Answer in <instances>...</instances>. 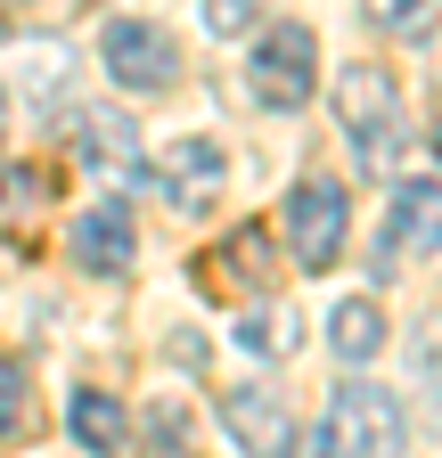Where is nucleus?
Instances as JSON below:
<instances>
[{
	"label": "nucleus",
	"mask_w": 442,
	"mask_h": 458,
	"mask_svg": "<svg viewBox=\"0 0 442 458\" xmlns=\"http://www.w3.org/2000/svg\"><path fill=\"white\" fill-rule=\"evenodd\" d=\"M385 246H394V254H442V181H402L394 189Z\"/></svg>",
	"instance_id": "nucleus-6"
},
{
	"label": "nucleus",
	"mask_w": 442,
	"mask_h": 458,
	"mask_svg": "<svg viewBox=\"0 0 442 458\" xmlns=\"http://www.w3.org/2000/svg\"><path fill=\"white\" fill-rule=\"evenodd\" d=\"M221 426L238 434V450H295V418L270 393H246V385L221 393Z\"/></svg>",
	"instance_id": "nucleus-7"
},
{
	"label": "nucleus",
	"mask_w": 442,
	"mask_h": 458,
	"mask_svg": "<svg viewBox=\"0 0 442 458\" xmlns=\"http://www.w3.org/2000/svg\"><path fill=\"white\" fill-rule=\"evenodd\" d=\"M336 114H344V131H353V164L369 172V181H394L402 172V90L385 66H344L336 74Z\"/></svg>",
	"instance_id": "nucleus-1"
},
{
	"label": "nucleus",
	"mask_w": 442,
	"mask_h": 458,
	"mask_svg": "<svg viewBox=\"0 0 442 458\" xmlns=\"http://www.w3.org/2000/svg\"><path fill=\"white\" fill-rule=\"evenodd\" d=\"M434 148H442V123H434Z\"/></svg>",
	"instance_id": "nucleus-20"
},
{
	"label": "nucleus",
	"mask_w": 442,
	"mask_h": 458,
	"mask_svg": "<svg viewBox=\"0 0 442 458\" xmlns=\"http://www.w3.org/2000/svg\"><path fill=\"white\" fill-rule=\"evenodd\" d=\"M238 344H246V352H295V319L279 303H254L246 327H238Z\"/></svg>",
	"instance_id": "nucleus-15"
},
{
	"label": "nucleus",
	"mask_w": 442,
	"mask_h": 458,
	"mask_svg": "<svg viewBox=\"0 0 442 458\" xmlns=\"http://www.w3.org/2000/svg\"><path fill=\"white\" fill-rule=\"evenodd\" d=\"M270 278V238L262 229H230V246H221L213 262H197V286L205 295H246V286Z\"/></svg>",
	"instance_id": "nucleus-8"
},
{
	"label": "nucleus",
	"mask_w": 442,
	"mask_h": 458,
	"mask_svg": "<svg viewBox=\"0 0 442 458\" xmlns=\"http://www.w3.org/2000/svg\"><path fill=\"white\" fill-rule=\"evenodd\" d=\"M66 426H74L82 450H123V442H132V410H123L115 393H98V385H82V393L66 401Z\"/></svg>",
	"instance_id": "nucleus-11"
},
{
	"label": "nucleus",
	"mask_w": 442,
	"mask_h": 458,
	"mask_svg": "<svg viewBox=\"0 0 442 458\" xmlns=\"http://www.w3.org/2000/svg\"><path fill=\"white\" fill-rule=\"evenodd\" d=\"M205 33H213V41L254 33V0H205Z\"/></svg>",
	"instance_id": "nucleus-16"
},
{
	"label": "nucleus",
	"mask_w": 442,
	"mask_h": 458,
	"mask_svg": "<svg viewBox=\"0 0 442 458\" xmlns=\"http://www.w3.org/2000/svg\"><path fill=\"white\" fill-rule=\"evenodd\" d=\"M327 344H336V360H377L385 352V311L369 295H344L327 311Z\"/></svg>",
	"instance_id": "nucleus-12"
},
{
	"label": "nucleus",
	"mask_w": 442,
	"mask_h": 458,
	"mask_svg": "<svg viewBox=\"0 0 442 458\" xmlns=\"http://www.w3.org/2000/svg\"><path fill=\"white\" fill-rule=\"evenodd\" d=\"M311 90H319V49H311V33L303 25H270L254 41V98L279 106V114H295V106H311Z\"/></svg>",
	"instance_id": "nucleus-4"
},
{
	"label": "nucleus",
	"mask_w": 442,
	"mask_h": 458,
	"mask_svg": "<svg viewBox=\"0 0 442 458\" xmlns=\"http://www.w3.org/2000/svg\"><path fill=\"white\" fill-rule=\"evenodd\" d=\"M98 57H106V74H115V90H140V98L181 82V41L164 25H148V17H115L98 33Z\"/></svg>",
	"instance_id": "nucleus-3"
},
{
	"label": "nucleus",
	"mask_w": 442,
	"mask_h": 458,
	"mask_svg": "<svg viewBox=\"0 0 442 458\" xmlns=\"http://www.w3.org/2000/svg\"><path fill=\"white\" fill-rule=\"evenodd\" d=\"M41 205H49V181L33 164H0V238H25V229L41 221Z\"/></svg>",
	"instance_id": "nucleus-13"
},
{
	"label": "nucleus",
	"mask_w": 442,
	"mask_h": 458,
	"mask_svg": "<svg viewBox=\"0 0 442 458\" xmlns=\"http://www.w3.org/2000/svg\"><path fill=\"white\" fill-rule=\"evenodd\" d=\"M344 229H353V197L336 181H303L287 197V246H295L303 270H327V262H336L344 254Z\"/></svg>",
	"instance_id": "nucleus-5"
},
{
	"label": "nucleus",
	"mask_w": 442,
	"mask_h": 458,
	"mask_svg": "<svg viewBox=\"0 0 442 458\" xmlns=\"http://www.w3.org/2000/svg\"><path fill=\"white\" fill-rule=\"evenodd\" d=\"M361 9L394 41H434V25H442V0H361Z\"/></svg>",
	"instance_id": "nucleus-14"
},
{
	"label": "nucleus",
	"mask_w": 442,
	"mask_h": 458,
	"mask_svg": "<svg viewBox=\"0 0 442 458\" xmlns=\"http://www.w3.org/2000/svg\"><path fill=\"white\" fill-rule=\"evenodd\" d=\"M74 262L98 270V278H115L132 262V221H123V205H98V213L74 221Z\"/></svg>",
	"instance_id": "nucleus-10"
},
{
	"label": "nucleus",
	"mask_w": 442,
	"mask_h": 458,
	"mask_svg": "<svg viewBox=\"0 0 442 458\" xmlns=\"http://www.w3.org/2000/svg\"><path fill=\"white\" fill-rule=\"evenodd\" d=\"M221 172H230V164H221V148H213V140H173V148H164V164L148 172V181H164L181 205H205V197L221 189Z\"/></svg>",
	"instance_id": "nucleus-9"
},
{
	"label": "nucleus",
	"mask_w": 442,
	"mask_h": 458,
	"mask_svg": "<svg viewBox=\"0 0 442 458\" xmlns=\"http://www.w3.org/2000/svg\"><path fill=\"white\" fill-rule=\"evenodd\" d=\"M418 377H426V410L442 426V335H418Z\"/></svg>",
	"instance_id": "nucleus-17"
},
{
	"label": "nucleus",
	"mask_w": 442,
	"mask_h": 458,
	"mask_svg": "<svg viewBox=\"0 0 442 458\" xmlns=\"http://www.w3.org/2000/svg\"><path fill=\"white\" fill-rule=\"evenodd\" d=\"M17 418H25V377H17V360H0V434Z\"/></svg>",
	"instance_id": "nucleus-18"
},
{
	"label": "nucleus",
	"mask_w": 442,
	"mask_h": 458,
	"mask_svg": "<svg viewBox=\"0 0 442 458\" xmlns=\"http://www.w3.org/2000/svg\"><path fill=\"white\" fill-rule=\"evenodd\" d=\"M132 434H148V442H181L189 426H181V410H148V418H132Z\"/></svg>",
	"instance_id": "nucleus-19"
},
{
	"label": "nucleus",
	"mask_w": 442,
	"mask_h": 458,
	"mask_svg": "<svg viewBox=\"0 0 442 458\" xmlns=\"http://www.w3.org/2000/svg\"><path fill=\"white\" fill-rule=\"evenodd\" d=\"M410 442V418H402V393H385L369 377L336 385V401H327V426L311 450H353V458H385V450H402Z\"/></svg>",
	"instance_id": "nucleus-2"
}]
</instances>
